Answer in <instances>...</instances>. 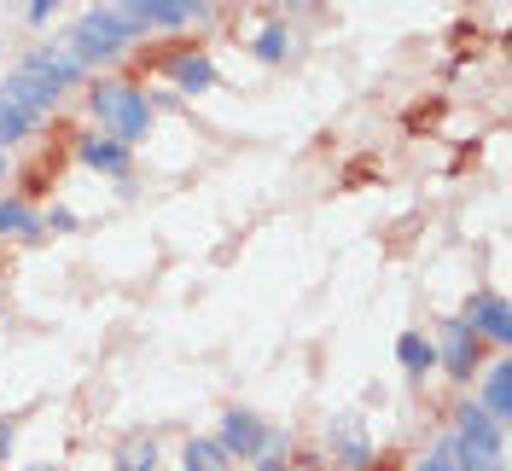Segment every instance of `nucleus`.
I'll return each mask as SVG.
<instances>
[{"label": "nucleus", "mask_w": 512, "mask_h": 471, "mask_svg": "<svg viewBox=\"0 0 512 471\" xmlns=\"http://www.w3.org/2000/svg\"><path fill=\"white\" fill-rule=\"evenodd\" d=\"M88 111H94L99 123L111 128V140H146V128H152V99L140 94V88H128V82H99L94 94H88Z\"/></svg>", "instance_id": "obj_1"}, {"label": "nucleus", "mask_w": 512, "mask_h": 471, "mask_svg": "<svg viewBox=\"0 0 512 471\" xmlns=\"http://www.w3.org/2000/svg\"><path fill=\"white\" fill-rule=\"evenodd\" d=\"M134 35H146L134 18H123L117 6H99V12H88L76 30H70V53L82 64H94V59H111V53H123Z\"/></svg>", "instance_id": "obj_2"}, {"label": "nucleus", "mask_w": 512, "mask_h": 471, "mask_svg": "<svg viewBox=\"0 0 512 471\" xmlns=\"http://www.w3.org/2000/svg\"><path fill=\"white\" fill-rule=\"evenodd\" d=\"M326 454H332V466L338 471H367V460H373V442H367V425L361 419H332L326 425Z\"/></svg>", "instance_id": "obj_3"}, {"label": "nucleus", "mask_w": 512, "mask_h": 471, "mask_svg": "<svg viewBox=\"0 0 512 471\" xmlns=\"http://www.w3.org/2000/svg\"><path fill=\"white\" fill-rule=\"evenodd\" d=\"M478 338H489V344H512V314H507V297H495V291H478L472 303H466V314H460Z\"/></svg>", "instance_id": "obj_4"}, {"label": "nucleus", "mask_w": 512, "mask_h": 471, "mask_svg": "<svg viewBox=\"0 0 512 471\" xmlns=\"http://www.w3.org/2000/svg\"><path fill=\"white\" fill-rule=\"evenodd\" d=\"M437 361L454 378H472V367H478V332L466 320H448L443 332H437Z\"/></svg>", "instance_id": "obj_5"}, {"label": "nucleus", "mask_w": 512, "mask_h": 471, "mask_svg": "<svg viewBox=\"0 0 512 471\" xmlns=\"http://www.w3.org/2000/svg\"><path fill=\"white\" fill-rule=\"evenodd\" d=\"M0 99H12V105H24L30 117H41V111H53V105H59V88H53V82H41L35 70H24V64H18V70H6V88H0Z\"/></svg>", "instance_id": "obj_6"}, {"label": "nucleus", "mask_w": 512, "mask_h": 471, "mask_svg": "<svg viewBox=\"0 0 512 471\" xmlns=\"http://www.w3.org/2000/svg\"><path fill=\"white\" fill-rule=\"evenodd\" d=\"M262 437H268V425L256 419V413H245V408H227L222 413V454L233 460V454H262Z\"/></svg>", "instance_id": "obj_7"}, {"label": "nucleus", "mask_w": 512, "mask_h": 471, "mask_svg": "<svg viewBox=\"0 0 512 471\" xmlns=\"http://www.w3.org/2000/svg\"><path fill=\"white\" fill-rule=\"evenodd\" d=\"M24 70H35V76H41V82H53V88H76V82H82V70H88V64L76 59V53H70V47H64V53H53V47H41V53H30V59H24Z\"/></svg>", "instance_id": "obj_8"}, {"label": "nucleus", "mask_w": 512, "mask_h": 471, "mask_svg": "<svg viewBox=\"0 0 512 471\" xmlns=\"http://www.w3.org/2000/svg\"><path fill=\"white\" fill-rule=\"evenodd\" d=\"M76 157H82L88 169H105V175H128V146L123 140H111V134H105V140L88 134V140L76 146Z\"/></svg>", "instance_id": "obj_9"}, {"label": "nucleus", "mask_w": 512, "mask_h": 471, "mask_svg": "<svg viewBox=\"0 0 512 471\" xmlns=\"http://www.w3.org/2000/svg\"><path fill=\"white\" fill-rule=\"evenodd\" d=\"M396 361H402V373L408 378H425L437 367V344L425 338V332H402V344H396Z\"/></svg>", "instance_id": "obj_10"}, {"label": "nucleus", "mask_w": 512, "mask_h": 471, "mask_svg": "<svg viewBox=\"0 0 512 471\" xmlns=\"http://www.w3.org/2000/svg\"><path fill=\"white\" fill-rule=\"evenodd\" d=\"M169 76H175L187 94H204V88L216 82V64L204 59V53H175V59H169Z\"/></svg>", "instance_id": "obj_11"}, {"label": "nucleus", "mask_w": 512, "mask_h": 471, "mask_svg": "<svg viewBox=\"0 0 512 471\" xmlns=\"http://www.w3.org/2000/svg\"><path fill=\"white\" fill-rule=\"evenodd\" d=\"M507 402H512V367L501 361V367H489V378H483V413L495 425H507Z\"/></svg>", "instance_id": "obj_12"}, {"label": "nucleus", "mask_w": 512, "mask_h": 471, "mask_svg": "<svg viewBox=\"0 0 512 471\" xmlns=\"http://www.w3.org/2000/svg\"><path fill=\"white\" fill-rule=\"evenodd\" d=\"M181 471H233V460L222 454L216 437H192L187 448H181Z\"/></svg>", "instance_id": "obj_13"}, {"label": "nucleus", "mask_w": 512, "mask_h": 471, "mask_svg": "<svg viewBox=\"0 0 512 471\" xmlns=\"http://www.w3.org/2000/svg\"><path fill=\"white\" fill-rule=\"evenodd\" d=\"M454 425H460V437H466V442H501V425H495L478 402H466V408L454 413Z\"/></svg>", "instance_id": "obj_14"}, {"label": "nucleus", "mask_w": 512, "mask_h": 471, "mask_svg": "<svg viewBox=\"0 0 512 471\" xmlns=\"http://www.w3.org/2000/svg\"><path fill=\"white\" fill-rule=\"evenodd\" d=\"M41 117H30L24 105H12V99H0V146H18L24 134H35Z\"/></svg>", "instance_id": "obj_15"}, {"label": "nucleus", "mask_w": 512, "mask_h": 471, "mask_svg": "<svg viewBox=\"0 0 512 471\" xmlns=\"http://www.w3.org/2000/svg\"><path fill=\"white\" fill-rule=\"evenodd\" d=\"M0 233H18V239H35V233H41V216H35L30 204L6 198V204H0Z\"/></svg>", "instance_id": "obj_16"}, {"label": "nucleus", "mask_w": 512, "mask_h": 471, "mask_svg": "<svg viewBox=\"0 0 512 471\" xmlns=\"http://www.w3.org/2000/svg\"><path fill=\"white\" fill-rule=\"evenodd\" d=\"M158 466V442L152 437H128L123 454H117V471H152Z\"/></svg>", "instance_id": "obj_17"}, {"label": "nucleus", "mask_w": 512, "mask_h": 471, "mask_svg": "<svg viewBox=\"0 0 512 471\" xmlns=\"http://www.w3.org/2000/svg\"><path fill=\"white\" fill-rule=\"evenodd\" d=\"M286 53H291V35H286V24H262V30H256V59L280 64Z\"/></svg>", "instance_id": "obj_18"}, {"label": "nucleus", "mask_w": 512, "mask_h": 471, "mask_svg": "<svg viewBox=\"0 0 512 471\" xmlns=\"http://www.w3.org/2000/svg\"><path fill=\"white\" fill-rule=\"evenodd\" d=\"M53 6H59V0H30V24H47V18H53Z\"/></svg>", "instance_id": "obj_19"}, {"label": "nucleus", "mask_w": 512, "mask_h": 471, "mask_svg": "<svg viewBox=\"0 0 512 471\" xmlns=\"http://www.w3.org/2000/svg\"><path fill=\"white\" fill-rule=\"evenodd\" d=\"M41 227H59V233H70V227H76V216H70V210H53V216L41 221Z\"/></svg>", "instance_id": "obj_20"}, {"label": "nucleus", "mask_w": 512, "mask_h": 471, "mask_svg": "<svg viewBox=\"0 0 512 471\" xmlns=\"http://www.w3.org/2000/svg\"><path fill=\"white\" fill-rule=\"evenodd\" d=\"M419 471H454V466H448V454H443V448H437V454H431V460H425V466H419Z\"/></svg>", "instance_id": "obj_21"}, {"label": "nucleus", "mask_w": 512, "mask_h": 471, "mask_svg": "<svg viewBox=\"0 0 512 471\" xmlns=\"http://www.w3.org/2000/svg\"><path fill=\"white\" fill-rule=\"evenodd\" d=\"M169 6H181L187 18H204V0H169Z\"/></svg>", "instance_id": "obj_22"}, {"label": "nucleus", "mask_w": 512, "mask_h": 471, "mask_svg": "<svg viewBox=\"0 0 512 471\" xmlns=\"http://www.w3.org/2000/svg\"><path fill=\"white\" fill-rule=\"evenodd\" d=\"M256 471H286V460H280V454H262V460H256Z\"/></svg>", "instance_id": "obj_23"}, {"label": "nucleus", "mask_w": 512, "mask_h": 471, "mask_svg": "<svg viewBox=\"0 0 512 471\" xmlns=\"http://www.w3.org/2000/svg\"><path fill=\"white\" fill-rule=\"evenodd\" d=\"M6 454H12V425L0 419V460H6Z\"/></svg>", "instance_id": "obj_24"}, {"label": "nucleus", "mask_w": 512, "mask_h": 471, "mask_svg": "<svg viewBox=\"0 0 512 471\" xmlns=\"http://www.w3.org/2000/svg\"><path fill=\"white\" fill-rule=\"evenodd\" d=\"M0 175H6V146H0Z\"/></svg>", "instance_id": "obj_25"}, {"label": "nucleus", "mask_w": 512, "mask_h": 471, "mask_svg": "<svg viewBox=\"0 0 512 471\" xmlns=\"http://www.w3.org/2000/svg\"><path fill=\"white\" fill-rule=\"evenodd\" d=\"M30 471H64V466H30Z\"/></svg>", "instance_id": "obj_26"}]
</instances>
